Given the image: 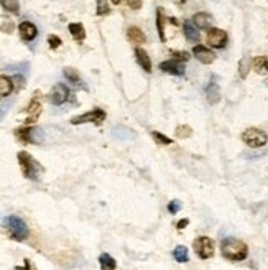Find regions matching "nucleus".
Returning a JSON list of instances; mask_svg holds the SVG:
<instances>
[{
  "label": "nucleus",
  "mask_w": 268,
  "mask_h": 270,
  "mask_svg": "<svg viewBox=\"0 0 268 270\" xmlns=\"http://www.w3.org/2000/svg\"><path fill=\"white\" fill-rule=\"evenodd\" d=\"M127 38H129V41L135 43V45H142V43L147 41V37H145V33L138 27H130L127 30Z\"/></svg>",
  "instance_id": "a211bd4d"
},
{
  "label": "nucleus",
  "mask_w": 268,
  "mask_h": 270,
  "mask_svg": "<svg viewBox=\"0 0 268 270\" xmlns=\"http://www.w3.org/2000/svg\"><path fill=\"white\" fill-rule=\"evenodd\" d=\"M252 65L257 75L260 76L268 75V56H257L255 60L252 61Z\"/></svg>",
  "instance_id": "6ab92c4d"
},
{
  "label": "nucleus",
  "mask_w": 268,
  "mask_h": 270,
  "mask_svg": "<svg viewBox=\"0 0 268 270\" xmlns=\"http://www.w3.org/2000/svg\"><path fill=\"white\" fill-rule=\"evenodd\" d=\"M18 163H20L23 176L28 180H40V176L43 175V171H45L43 166L25 150L18 152Z\"/></svg>",
  "instance_id": "f03ea898"
},
{
  "label": "nucleus",
  "mask_w": 268,
  "mask_h": 270,
  "mask_svg": "<svg viewBox=\"0 0 268 270\" xmlns=\"http://www.w3.org/2000/svg\"><path fill=\"white\" fill-rule=\"evenodd\" d=\"M13 91V82H12V77L8 76H0V99L3 97L10 96Z\"/></svg>",
  "instance_id": "aec40b11"
},
{
  "label": "nucleus",
  "mask_w": 268,
  "mask_h": 270,
  "mask_svg": "<svg viewBox=\"0 0 268 270\" xmlns=\"http://www.w3.org/2000/svg\"><path fill=\"white\" fill-rule=\"evenodd\" d=\"M18 33H20V38L23 41H32L38 37V28L32 22H22L18 25Z\"/></svg>",
  "instance_id": "f8f14e48"
},
{
  "label": "nucleus",
  "mask_w": 268,
  "mask_h": 270,
  "mask_svg": "<svg viewBox=\"0 0 268 270\" xmlns=\"http://www.w3.org/2000/svg\"><path fill=\"white\" fill-rule=\"evenodd\" d=\"M105 111H102V109H92L89 112H84V114H81V116H76V117H72L71 119V124L72 125H81V124H96V125H100L102 122L105 120Z\"/></svg>",
  "instance_id": "423d86ee"
},
{
  "label": "nucleus",
  "mask_w": 268,
  "mask_h": 270,
  "mask_svg": "<svg viewBox=\"0 0 268 270\" xmlns=\"http://www.w3.org/2000/svg\"><path fill=\"white\" fill-rule=\"evenodd\" d=\"M179 2H181V3H184V2H186V0H179Z\"/></svg>",
  "instance_id": "ea45409f"
},
{
  "label": "nucleus",
  "mask_w": 268,
  "mask_h": 270,
  "mask_svg": "<svg viewBox=\"0 0 268 270\" xmlns=\"http://www.w3.org/2000/svg\"><path fill=\"white\" fill-rule=\"evenodd\" d=\"M191 134H193V130H191V127L189 125H178L176 132H174V135L179 137V139H188Z\"/></svg>",
  "instance_id": "c756f323"
},
{
  "label": "nucleus",
  "mask_w": 268,
  "mask_h": 270,
  "mask_svg": "<svg viewBox=\"0 0 268 270\" xmlns=\"http://www.w3.org/2000/svg\"><path fill=\"white\" fill-rule=\"evenodd\" d=\"M12 82H13V89H22L23 86H25V77L20 76V75H17V76H13L12 77Z\"/></svg>",
  "instance_id": "473e14b6"
},
{
  "label": "nucleus",
  "mask_w": 268,
  "mask_h": 270,
  "mask_svg": "<svg viewBox=\"0 0 268 270\" xmlns=\"http://www.w3.org/2000/svg\"><path fill=\"white\" fill-rule=\"evenodd\" d=\"M0 5H2L3 10H7L8 13L20 12V3H18V0H0Z\"/></svg>",
  "instance_id": "a878e982"
},
{
  "label": "nucleus",
  "mask_w": 268,
  "mask_h": 270,
  "mask_svg": "<svg viewBox=\"0 0 268 270\" xmlns=\"http://www.w3.org/2000/svg\"><path fill=\"white\" fill-rule=\"evenodd\" d=\"M65 76H66V79L69 81V82H72L74 86L86 89V86L82 84V79H81L79 73H77L76 70H72V68H65Z\"/></svg>",
  "instance_id": "5701e85b"
},
{
  "label": "nucleus",
  "mask_w": 268,
  "mask_h": 270,
  "mask_svg": "<svg viewBox=\"0 0 268 270\" xmlns=\"http://www.w3.org/2000/svg\"><path fill=\"white\" fill-rule=\"evenodd\" d=\"M40 92H35V96H33V99L30 101V104H28L27 107V120H25V124L27 125H32V124H35V122L38 120V117H40L41 114V102H40Z\"/></svg>",
  "instance_id": "9d476101"
},
{
  "label": "nucleus",
  "mask_w": 268,
  "mask_h": 270,
  "mask_svg": "<svg viewBox=\"0 0 268 270\" xmlns=\"http://www.w3.org/2000/svg\"><path fill=\"white\" fill-rule=\"evenodd\" d=\"M173 257L176 262L179 264H184L189 260V255H188V247H184V245H178L176 249L173 250Z\"/></svg>",
  "instance_id": "393cba45"
},
{
  "label": "nucleus",
  "mask_w": 268,
  "mask_h": 270,
  "mask_svg": "<svg viewBox=\"0 0 268 270\" xmlns=\"http://www.w3.org/2000/svg\"><path fill=\"white\" fill-rule=\"evenodd\" d=\"M193 55L198 58L199 61L204 63V65H211L216 60V55H214L212 50H209L207 46L204 45H196L193 48Z\"/></svg>",
  "instance_id": "ddd939ff"
},
{
  "label": "nucleus",
  "mask_w": 268,
  "mask_h": 270,
  "mask_svg": "<svg viewBox=\"0 0 268 270\" xmlns=\"http://www.w3.org/2000/svg\"><path fill=\"white\" fill-rule=\"evenodd\" d=\"M171 60H176V61H181V63H186L189 61V58H191V55H189L188 51H171Z\"/></svg>",
  "instance_id": "7c9ffc66"
},
{
  "label": "nucleus",
  "mask_w": 268,
  "mask_h": 270,
  "mask_svg": "<svg viewBox=\"0 0 268 270\" xmlns=\"http://www.w3.org/2000/svg\"><path fill=\"white\" fill-rule=\"evenodd\" d=\"M15 135L18 140L23 142V144H41L43 139H45L43 130L40 127H35V125L20 127V129L15 130Z\"/></svg>",
  "instance_id": "20e7f679"
},
{
  "label": "nucleus",
  "mask_w": 268,
  "mask_h": 270,
  "mask_svg": "<svg viewBox=\"0 0 268 270\" xmlns=\"http://www.w3.org/2000/svg\"><path fill=\"white\" fill-rule=\"evenodd\" d=\"M242 140L245 142L248 147L252 149H260V147L267 145L268 142V135L263 130L257 129V127H250L242 134Z\"/></svg>",
  "instance_id": "39448f33"
},
{
  "label": "nucleus",
  "mask_w": 268,
  "mask_h": 270,
  "mask_svg": "<svg viewBox=\"0 0 268 270\" xmlns=\"http://www.w3.org/2000/svg\"><path fill=\"white\" fill-rule=\"evenodd\" d=\"M188 224H189V219H181V221L178 223V229H184Z\"/></svg>",
  "instance_id": "4c0bfd02"
},
{
  "label": "nucleus",
  "mask_w": 268,
  "mask_h": 270,
  "mask_svg": "<svg viewBox=\"0 0 268 270\" xmlns=\"http://www.w3.org/2000/svg\"><path fill=\"white\" fill-rule=\"evenodd\" d=\"M206 97H207V102L209 104H217L221 101V91H219V86L216 81H211L206 87Z\"/></svg>",
  "instance_id": "f3484780"
},
{
  "label": "nucleus",
  "mask_w": 268,
  "mask_h": 270,
  "mask_svg": "<svg viewBox=\"0 0 268 270\" xmlns=\"http://www.w3.org/2000/svg\"><path fill=\"white\" fill-rule=\"evenodd\" d=\"M250 66H252V60L248 56L242 58L240 63H238V75H240L242 79H245L248 76V71H250Z\"/></svg>",
  "instance_id": "bb28decb"
},
{
  "label": "nucleus",
  "mask_w": 268,
  "mask_h": 270,
  "mask_svg": "<svg viewBox=\"0 0 268 270\" xmlns=\"http://www.w3.org/2000/svg\"><path fill=\"white\" fill-rule=\"evenodd\" d=\"M67 30H69L71 37L74 38L76 41H84L86 30H84V27H82V23H71V25L67 27Z\"/></svg>",
  "instance_id": "412c9836"
},
{
  "label": "nucleus",
  "mask_w": 268,
  "mask_h": 270,
  "mask_svg": "<svg viewBox=\"0 0 268 270\" xmlns=\"http://www.w3.org/2000/svg\"><path fill=\"white\" fill-rule=\"evenodd\" d=\"M2 30L5 33H12L13 32V23L12 22H5V25H2Z\"/></svg>",
  "instance_id": "c9c22d12"
},
{
  "label": "nucleus",
  "mask_w": 268,
  "mask_h": 270,
  "mask_svg": "<svg viewBox=\"0 0 268 270\" xmlns=\"http://www.w3.org/2000/svg\"><path fill=\"white\" fill-rule=\"evenodd\" d=\"M135 56H137L138 65L145 73H152V60H150L148 53L145 51L143 48H137V50H135Z\"/></svg>",
  "instance_id": "2eb2a0df"
},
{
  "label": "nucleus",
  "mask_w": 268,
  "mask_h": 270,
  "mask_svg": "<svg viewBox=\"0 0 268 270\" xmlns=\"http://www.w3.org/2000/svg\"><path fill=\"white\" fill-rule=\"evenodd\" d=\"M207 45L211 48H216V50H222L227 45V33L221 30V28H209L207 30Z\"/></svg>",
  "instance_id": "1a4fd4ad"
},
{
  "label": "nucleus",
  "mask_w": 268,
  "mask_h": 270,
  "mask_svg": "<svg viewBox=\"0 0 268 270\" xmlns=\"http://www.w3.org/2000/svg\"><path fill=\"white\" fill-rule=\"evenodd\" d=\"M221 252L226 259L234 260V262H240V260L247 259L248 247H247V244L240 239L227 237L221 242Z\"/></svg>",
  "instance_id": "f257e3e1"
},
{
  "label": "nucleus",
  "mask_w": 268,
  "mask_h": 270,
  "mask_svg": "<svg viewBox=\"0 0 268 270\" xmlns=\"http://www.w3.org/2000/svg\"><path fill=\"white\" fill-rule=\"evenodd\" d=\"M69 96H71L69 87L63 84V82H58V84L53 86V89L50 91V94H48V101H50L53 106H61L69 99Z\"/></svg>",
  "instance_id": "0eeeda50"
},
{
  "label": "nucleus",
  "mask_w": 268,
  "mask_h": 270,
  "mask_svg": "<svg viewBox=\"0 0 268 270\" xmlns=\"http://www.w3.org/2000/svg\"><path fill=\"white\" fill-rule=\"evenodd\" d=\"M179 209H181V203H179V201H176V199L171 201V203L168 204V211H169L171 214H176Z\"/></svg>",
  "instance_id": "72a5a7b5"
},
{
  "label": "nucleus",
  "mask_w": 268,
  "mask_h": 270,
  "mask_svg": "<svg viewBox=\"0 0 268 270\" xmlns=\"http://www.w3.org/2000/svg\"><path fill=\"white\" fill-rule=\"evenodd\" d=\"M160 70L163 73H168V75H173V76H183L186 68H184V63L181 61H176V60H168V61H163L160 65Z\"/></svg>",
  "instance_id": "9b49d317"
},
{
  "label": "nucleus",
  "mask_w": 268,
  "mask_h": 270,
  "mask_svg": "<svg viewBox=\"0 0 268 270\" xmlns=\"http://www.w3.org/2000/svg\"><path fill=\"white\" fill-rule=\"evenodd\" d=\"M127 5H129L132 10H140V8H142V0H127Z\"/></svg>",
  "instance_id": "f704fd0d"
},
{
  "label": "nucleus",
  "mask_w": 268,
  "mask_h": 270,
  "mask_svg": "<svg viewBox=\"0 0 268 270\" xmlns=\"http://www.w3.org/2000/svg\"><path fill=\"white\" fill-rule=\"evenodd\" d=\"M183 32H184V37H186V40L189 43H198L199 38H201V33H199L196 27H194L193 22H184Z\"/></svg>",
  "instance_id": "dca6fc26"
},
{
  "label": "nucleus",
  "mask_w": 268,
  "mask_h": 270,
  "mask_svg": "<svg viewBox=\"0 0 268 270\" xmlns=\"http://www.w3.org/2000/svg\"><path fill=\"white\" fill-rule=\"evenodd\" d=\"M3 228H5L8 237L13 239V240H25L28 235H30V231H28L25 221L18 216H7L3 219Z\"/></svg>",
  "instance_id": "7ed1b4c3"
},
{
  "label": "nucleus",
  "mask_w": 268,
  "mask_h": 270,
  "mask_svg": "<svg viewBox=\"0 0 268 270\" xmlns=\"http://www.w3.org/2000/svg\"><path fill=\"white\" fill-rule=\"evenodd\" d=\"M61 38L60 37H56V35H50L48 37V45H50L51 50H56V48H60L61 46Z\"/></svg>",
  "instance_id": "2f4dec72"
},
{
  "label": "nucleus",
  "mask_w": 268,
  "mask_h": 270,
  "mask_svg": "<svg viewBox=\"0 0 268 270\" xmlns=\"http://www.w3.org/2000/svg\"><path fill=\"white\" fill-rule=\"evenodd\" d=\"M110 2L114 3V5H120V2H122V0H110Z\"/></svg>",
  "instance_id": "58836bf2"
},
{
  "label": "nucleus",
  "mask_w": 268,
  "mask_h": 270,
  "mask_svg": "<svg viewBox=\"0 0 268 270\" xmlns=\"http://www.w3.org/2000/svg\"><path fill=\"white\" fill-rule=\"evenodd\" d=\"M193 23L198 30H209L212 23V17L206 12H199L193 17Z\"/></svg>",
  "instance_id": "4468645a"
},
{
  "label": "nucleus",
  "mask_w": 268,
  "mask_h": 270,
  "mask_svg": "<svg viewBox=\"0 0 268 270\" xmlns=\"http://www.w3.org/2000/svg\"><path fill=\"white\" fill-rule=\"evenodd\" d=\"M99 264H100L102 270H115V267H117L115 259L112 257L110 254H107V252H102L99 255Z\"/></svg>",
  "instance_id": "4be33fe9"
},
{
  "label": "nucleus",
  "mask_w": 268,
  "mask_h": 270,
  "mask_svg": "<svg viewBox=\"0 0 268 270\" xmlns=\"http://www.w3.org/2000/svg\"><path fill=\"white\" fill-rule=\"evenodd\" d=\"M15 270H32V267H30V260L25 259V265H23V267H22V265H17Z\"/></svg>",
  "instance_id": "e433bc0d"
},
{
  "label": "nucleus",
  "mask_w": 268,
  "mask_h": 270,
  "mask_svg": "<svg viewBox=\"0 0 268 270\" xmlns=\"http://www.w3.org/2000/svg\"><path fill=\"white\" fill-rule=\"evenodd\" d=\"M165 20H167V17H165V13H163V8H158L157 10V28H158L160 40L163 43L167 41V35H165Z\"/></svg>",
  "instance_id": "b1692460"
},
{
  "label": "nucleus",
  "mask_w": 268,
  "mask_h": 270,
  "mask_svg": "<svg viewBox=\"0 0 268 270\" xmlns=\"http://www.w3.org/2000/svg\"><path fill=\"white\" fill-rule=\"evenodd\" d=\"M96 3H97V10H96L97 15H99V17L109 15L110 7H109V3H107V0H96Z\"/></svg>",
  "instance_id": "c85d7f7f"
},
{
  "label": "nucleus",
  "mask_w": 268,
  "mask_h": 270,
  "mask_svg": "<svg viewBox=\"0 0 268 270\" xmlns=\"http://www.w3.org/2000/svg\"><path fill=\"white\" fill-rule=\"evenodd\" d=\"M152 137H153V140L157 142L158 145H171V144H173V140L169 139V137L163 135L162 132H157V130H153V132H152Z\"/></svg>",
  "instance_id": "cd10ccee"
},
{
  "label": "nucleus",
  "mask_w": 268,
  "mask_h": 270,
  "mask_svg": "<svg viewBox=\"0 0 268 270\" xmlns=\"http://www.w3.org/2000/svg\"><path fill=\"white\" fill-rule=\"evenodd\" d=\"M194 250H196V254L199 255L201 259H211L214 255V242L211 237H206V235H202V237H198L194 240L193 244Z\"/></svg>",
  "instance_id": "6e6552de"
}]
</instances>
